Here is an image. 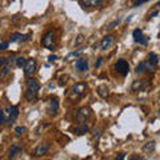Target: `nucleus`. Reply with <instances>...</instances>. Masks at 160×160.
<instances>
[{"label": "nucleus", "instance_id": "nucleus-1", "mask_svg": "<svg viewBox=\"0 0 160 160\" xmlns=\"http://www.w3.org/2000/svg\"><path fill=\"white\" fill-rule=\"evenodd\" d=\"M39 89H40V84L38 80L35 79H28L27 80V91H26V99L28 102H36L38 95H39Z\"/></svg>", "mask_w": 160, "mask_h": 160}, {"label": "nucleus", "instance_id": "nucleus-2", "mask_svg": "<svg viewBox=\"0 0 160 160\" xmlns=\"http://www.w3.org/2000/svg\"><path fill=\"white\" fill-rule=\"evenodd\" d=\"M13 60H16V59H13L12 56H9V58L2 56V58H0V66H2V73H0V78H2V79L6 78V75L11 71Z\"/></svg>", "mask_w": 160, "mask_h": 160}, {"label": "nucleus", "instance_id": "nucleus-3", "mask_svg": "<svg viewBox=\"0 0 160 160\" xmlns=\"http://www.w3.org/2000/svg\"><path fill=\"white\" fill-rule=\"evenodd\" d=\"M42 44H43L44 48H47V49H49V51H52V49L55 48V44H56V42H55V33L52 31H48L43 36Z\"/></svg>", "mask_w": 160, "mask_h": 160}, {"label": "nucleus", "instance_id": "nucleus-4", "mask_svg": "<svg viewBox=\"0 0 160 160\" xmlns=\"http://www.w3.org/2000/svg\"><path fill=\"white\" fill-rule=\"evenodd\" d=\"M86 89H87V86L84 83H78L76 86L72 88L71 91V99L72 100H78L86 93Z\"/></svg>", "mask_w": 160, "mask_h": 160}, {"label": "nucleus", "instance_id": "nucleus-5", "mask_svg": "<svg viewBox=\"0 0 160 160\" xmlns=\"http://www.w3.org/2000/svg\"><path fill=\"white\" fill-rule=\"evenodd\" d=\"M115 69H116L118 73H120L122 76H127L129 72V64L124 59H119L118 63L115 64Z\"/></svg>", "mask_w": 160, "mask_h": 160}, {"label": "nucleus", "instance_id": "nucleus-6", "mask_svg": "<svg viewBox=\"0 0 160 160\" xmlns=\"http://www.w3.org/2000/svg\"><path fill=\"white\" fill-rule=\"evenodd\" d=\"M153 69H155V66L149 60H147V62H142L136 67V73H149V72H153Z\"/></svg>", "mask_w": 160, "mask_h": 160}, {"label": "nucleus", "instance_id": "nucleus-7", "mask_svg": "<svg viewBox=\"0 0 160 160\" xmlns=\"http://www.w3.org/2000/svg\"><path fill=\"white\" fill-rule=\"evenodd\" d=\"M89 116H91V108L89 107H82L76 113V122L78 123H84Z\"/></svg>", "mask_w": 160, "mask_h": 160}, {"label": "nucleus", "instance_id": "nucleus-8", "mask_svg": "<svg viewBox=\"0 0 160 160\" xmlns=\"http://www.w3.org/2000/svg\"><path fill=\"white\" fill-rule=\"evenodd\" d=\"M23 68H24V75H26L27 78L32 76L33 72L36 71V60H35V59H28L27 63H26V66H24Z\"/></svg>", "mask_w": 160, "mask_h": 160}, {"label": "nucleus", "instance_id": "nucleus-9", "mask_svg": "<svg viewBox=\"0 0 160 160\" xmlns=\"http://www.w3.org/2000/svg\"><path fill=\"white\" fill-rule=\"evenodd\" d=\"M7 113H8V120H7V123L12 124L15 120L18 119V116H19V107H18V106H11V107H8V108H7Z\"/></svg>", "mask_w": 160, "mask_h": 160}, {"label": "nucleus", "instance_id": "nucleus-10", "mask_svg": "<svg viewBox=\"0 0 160 160\" xmlns=\"http://www.w3.org/2000/svg\"><path fill=\"white\" fill-rule=\"evenodd\" d=\"M58 109H59V102L56 98H52L51 100L48 102V106H47V112L51 115V116H55L58 113Z\"/></svg>", "mask_w": 160, "mask_h": 160}, {"label": "nucleus", "instance_id": "nucleus-11", "mask_svg": "<svg viewBox=\"0 0 160 160\" xmlns=\"http://www.w3.org/2000/svg\"><path fill=\"white\" fill-rule=\"evenodd\" d=\"M132 35H133L135 43L143 44V46H146V44L148 43V38H147V39H144V35H143V31H142V29H135Z\"/></svg>", "mask_w": 160, "mask_h": 160}, {"label": "nucleus", "instance_id": "nucleus-12", "mask_svg": "<svg viewBox=\"0 0 160 160\" xmlns=\"http://www.w3.org/2000/svg\"><path fill=\"white\" fill-rule=\"evenodd\" d=\"M29 39V35H23V33H12L11 36H9V42L11 43H23V42H27Z\"/></svg>", "mask_w": 160, "mask_h": 160}, {"label": "nucleus", "instance_id": "nucleus-13", "mask_svg": "<svg viewBox=\"0 0 160 160\" xmlns=\"http://www.w3.org/2000/svg\"><path fill=\"white\" fill-rule=\"evenodd\" d=\"M75 67H76V69L80 72L87 71L88 69V60L84 59V58H79L76 62H75Z\"/></svg>", "mask_w": 160, "mask_h": 160}, {"label": "nucleus", "instance_id": "nucleus-14", "mask_svg": "<svg viewBox=\"0 0 160 160\" xmlns=\"http://www.w3.org/2000/svg\"><path fill=\"white\" fill-rule=\"evenodd\" d=\"M112 44H113V36L112 35H107V36H104L103 40L100 42V48H102L103 51H106V49H108Z\"/></svg>", "mask_w": 160, "mask_h": 160}, {"label": "nucleus", "instance_id": "nucleus-15", "mask_svg": "<svg viewBox=\"0 0 160 160\" xmlns=\"http://www.w3.org/2000/svg\"><path fill=\"white\" fill-rule=\"evenodd\" d=\"M89 129V127H88V124H86V123H79V126H76L73 128V132L76 133V135H84L87 131Z\"/></svg>", "mask_w": 160, "mask_h": 160}, {"label": "nucleus", "instance_id": "nucleus-16", "mask_svg": "<svg viewBox=\"0 0 160 160\" xmlns=\"http://www.w3.org/2000/svg\"><path fill=\"white\" fill-rule=\"evenodd\" d=\"M22 151H23V148L20 147L19 144H12L11 149H9V155H8V158H9V159H13V158H16V155L22 153Z\"/></svg>", "mask_w": 160, "mask_h": 160}, {"label": "nucleus", "instance_id": "nucleus-17", "mask_svg": "<svg viewBox=\"0 0 160 160\" xmlns=\"http://www.w3.org/2000/svg\"><path fill=\"white\" fill-rule=\"evenodd\" d=\"M47 151H48V146L42 143V144H39L36 149H35V155H36V156H43V155H46Z\"/></svg>", "mask_w": 160, "mask_h": 160}, {"label": "nucleus", "instance_id": "nucleus-18", "mask_svg": "<svg viewBox=\"0 0 160 160\" xmlns=\"http://www.w3.org/2000/svg\"><path fill=\"white\" fill-rule=\"evenodd\" d=\"M80 2L86 7H98L103 3V0H80Z\"/></svg>", "mask_w": 160, "mask_h": 160}, {"label": "nucleus", "instance_id": "nucleus-19", "mask_svg": "<svg viewBox=\"0 0 160 160\" xmlns=\"http://www.w3.org/2000/svg\"><path fill=\"white\" fill-rule=\"evenodd\" d=\"M108 93H109V91H108V87L106 86V84H102V86L98 87V95L100 98H103V99L107 98Z\"/></svg>", "mask_w": 160, "mask_h": 160}, {"label": "nucleus", "instance_id": "nucleus-20", "mask_svg": "<svg viewBox=\"0 0 160 160\" xmlns=\"http://www.w3.org/2000/svg\"><path fill=\"white\" fill-rule=\"evenodd\" d=\"M146 87V82L144 80H135L132 84V91H142Z\"/></svg>", "mask_w": 160, "mask_h": 160}, {"label": "nucleus", "instance_id": "nucleus-21", "mask_svg": "<svg viewBox=\"0 0 160 160\" xmlns=\"http://www.w3.org/2000/svg\"><path fill=\"white\" fill-rule=\"evenodd\" d=\"M155 147H156V144H155L153 140H151V142H148V143L144 144L143 151H144V152H153V151H155Z\"/></svg>", "mask_w": 160, "mask_h": 160}, {"label": "nucleus", "instance_id": "nucleus-22", "mask_svg": "<svg viewBox=\"0 0 160 160\" xmlns=\"http://www.w3.org/2000/svg\"><path fill=\"white\" fill-rule=\"evenodd\" d=\"M148 60L153 64L155 67H156V66H158V63H159V60H158V55H156V53H153V52H151V53L148 55Z\"/></svg>", "mask_w": 160, "mask_h": 160}, {"label": "nucleus", "instance_id": "nucleus-23", "mask_svg": "<svg viewBox=\"0 0 160 160\" xmlns=\"http://www.w3.org/2000/svg\"><path fill=\"white\" fill-rule=\"evenodd\" d=\"M26 63H27V60L24 59L23 56H19V58H16V66H18L19 68L24 67V66H26Z\"/></svg>", "mask_w": 160, "mask_h": 160}, {"label": "nucleus", "instance_id": "nucleus-24", "mask_svg": "<svg viewBox=\"0 0 160 160\" xmlns=\"http://www.w3.org/2000/svg\"><path fill=\"white\" fill-rule=\"evenodd\" d=\"M8 120V113H7V108L2 111V120H0V124H6V122Z\"/></svg>", "mask_w": 160, "mask_h": 160}, {"label": "nucleus", "instance_id": "nucleus-25", "mask_svg": "<svg viewBox=\"0 0 160 160\" xmlns=\"http://www.w3.org/2000/svg\"><path fill=\"white\" fill-rule=\"evenodd\" d=\"M27 131L26 127H16L15 128V133H16V136H22V135Z\"/></svg>", "mask_w": 160, "mask_h": 160}, {"label": "nucleus", "instance_id": "nucleus-26", "mask_svg": "<svg viewBox=\"0 0 160 160\" xmlns=\"http://www.w3.org/2000/svg\"><path fill=\"white\" fill-rule=\"evenodd\" d=\"M80 53H82V49H79V51H73V52H71L69 55H67L66 60H72V58H76V56H79Z\"/></svg>", "mask_w": 160, "mask_h": 160}, {"label": "nucleus", "instance_id": "nucleus-27", "mask_svg": "<svg viewBox=\"0 0 160 160\" xmlns=\"http://www.w3.org/2000/svg\"><path fill=\"white\" fill-rule=\"evenodd\" d=\"M119 23H120V19L118 18V19H115L112 23H109V24H108V26H107L106 28H107V29H112V28H115V26H118Z\"/></svg>", "mask_w": 160, "mask_h": 160}, {"label": "nucleus", "instance_id": "nucleus-28", "mask_svg": "<svg viewBox=\"0 0 160 160\" xmlns=\"http://www.w3.org/2000/svg\"><path fill=\"white\" fill-rule=\"evenodd\" d=\"M148 0H133V7H139V6H142L143 3H147Z\"/></svg>", "mask_w": 160, "mask_h": 160}, {"label": "nucleus", "instance_id": "nucleus-29", "mask_svg": "<svg viewBox=\"0 0 160 160\" xmlns=\"http://www.w3.org/2000/svg\"><path fill=\"white\" fill-rule=\"evenodd\" d=\"M7 47H8V42H4V43H2V46H0V49H7Z\"/></svg>", "mask_w": 160, "mask_h": 160}, {"label": "nucleus", "instance_id": "nucleus-30", "mask_svg": "<svg viewBox=\"0 0 160 160\" xmlns=\"http://www.w3.org/2000/svg\"><path fill=\"white\" fill-rule=\"evenodd\" d=\"M56 59H58V58H56V55H51V56L48 58V62H55Z\"/></svg>", "mask_w": 160, "mask_h": 160}, {"label": "nucleus", "instance_id": "nucleus-31", "mask_svg": "<svg viewBox=\"0 0 160 160\" xmlns=\"http://www.w3.org/2000/svg\"><path fill=\"white\" fill-rule=\"evenodd\" d=\"M80 42H83V35H79V36H78V40H76V44H79Z\"/></svg>", "mask_w": 160, "mask_h": 160}, {"label": "nucleus", "instance_id": "nucleus-32", "mask_svg": "<svg viewBox=\"0 0 160 160\" xmlns=\"http://www.w3.org/2000/svg\"><path fill=\"white\" fill-rule=\"evenodd\" d=\"M158 13H159L158 11H153L151 15H149V18H155V16H158Z\"/></svg>", "mask_w": 160, "mask_h": 160}, {"label": "nucleus", "instance_id": "nucleus-33", "mask_svg": "<svg viewBox=\"0 0 160 160\" xmlns=\"http://www.w3.org/2000/svg\"><path fill=\"white\" fill-rule=\"evenodd\" d=\"M102 60H103V58H99V59H98V63H96V67H100V64H102Z\"/></svg>", "mask_w": 160, "mask_h": 160}, {"label": "nucleus", "instance_id": "nucleus-34", "mask_svg": "<svg viewBox=\"0 0 160 160\" xmlns=\"http://www.w3.org/2000/svg\"><path fill=\"white\" fill-rule=\"evenodd\" d=\"M124 158H126V155H124V153H120L119 156H118V159H119V160H123Z\"/></svg>", "mask_w": 160, "mask_h": 160}, {"label": "nucleus", "instance_id": "nucleus-35", "mask_svg": "<svg viewBox=\"0 0 160 160\" xmlns=\"http://www.w3.org/2000/svg\"><path fill=\"white\" fill-rule=\"evenodd\" d=\"M156 6H159V7H160V2H159V3H158V4H156Z\"/></svg>", "mask_w": 160, "mask_h": 160}, {"label": "nucleus", "instance_id": "nucleus-36", "mask_svg": "<svg viewBox=\"0 0 160 160\" xmlns=\"http://www.w3.org/2000/svg\"><path fill=\"white\" fill-rule=\"evenodd\" d=\"M158 113H159V116H160V108H159V112Z\"/></svg>", "mask_w": 160, "mask_h": 160}]
</instances>
